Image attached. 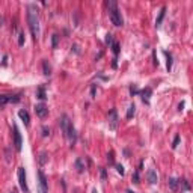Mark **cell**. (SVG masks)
Wrapping results in <instances>:
<instances>
[{
	"instance_id": "1",
	"label": "cell",
	"mask_w": 193,
	"mask_h": 193,
	"mask_svg": "<svg viewBox=\"0 0 193 193\" xmlns=\"http://www.w3.org/2000/svg\"><path fill=\"white\" fill-rule=\"evenodd\" d=\"M27 23L30 27V32L33 35V38L36 39L39 36V18H38V9L35 5H30L27 9Z\"/></svg>"
},
{
	"instance_id": "2",
	"label": "cell",
	"mask_w": 193,
	"mask_h": 193,
	"mask_svg": "<svg viewBox=\"0 0 193 193\" xmlns=\"http://www.w3.org/2000/svg\"><path fill=\"white\" fill-rule=\"evenodd\" d=\"M59 121H60V128H62V131L65 133V136L69 139V142H74V140H76V130H74V127L71 124L69 118L67 115H62V118H60Z\"/></svg>"
},
{
	"instance_id": "3",
	"label": "cell",
	"mask_w": 193,
	"mask_h": 193,
	"mask_svg": "<svg viewBox=\"0 0 193 193\" xmlns=\"http://www.w3.org/2000/svg\"><path fill=\"white\" fill-rule=\"evenodd\" d=\"M107 6H109V12H110V20H112L113 26H116V27L122 26V24H124V20H122V15H121V12H119L118 6H116V2L110 0V2L107 3Z\"/></svg>"
},
{
	"instance_id": "4",
	"label": "cell",
	"mask_w": 193,
	"mask_h": 193,
	"mask_svg": "<svg viewBox=\"0 0 193 193\" xmlns=\"http://www.w3.org/2000/svg\"><path fill=\"white\" fill-rule=\"evenodd\" d=\"M38 192L39 193H48V187H47V178L42 173V170L38 172Z\"/></svg>"
},
{
	"instance_id": "5",
	"label": "cell",
	"mask_w": 193,
	"mask_h": 193,
	"mask_svg": "<svg viewBox=\"0 0 193 193\" xmlns=\"http://www.w3.org/2000/svg\"><path fill=\"white\" fill-rule=\"evenodd\" d=\"M14 145H15V149L20 152L21 148H23V139H21V133L18 130L17 125H14Z\"/></svg>"
},
{
	"instance_id": "6",
	"label": "cell",
	"mask_w": 193,
	"mask_h": 193,
	"mask_svg": "<svg viewBox=\"0 0 193 193\" xmlns=\"http://www.w3.org/2000/svg\"><path fill=\"white\" fill-rule=\"evenodd\" d=\"M109 128L115 131L116 128H118V124H119V118H118V113H116V110H110V113H109Z\"/></svg>"
},
{
	"instance_id": "7",
	"label": "cell",
	"mask_w": 193,
	"mask_h": 193,
	"mask_svg": "<svg viewBox=\"0 0 193 193\" xmlns=\"http://www.w3.org/2000/svg\"><path fill=\"white\" fill-rule=\"evenodd\" d=\"M18 184L21 187V190L24 193L29 192V187H27V182H26V172H24V168H18Z\"/></svg>"
},
{
	"instance_id": "8",
	"label": "cell",
	"mask_w": 193,
	"mask_h": 193,
	"mask_svg": "<svg viewBox=\"0 0 193 193\" xmlns=\"http://www.w3.org/2000/svg\"><path fill=\"white\" fill-rule=\"evenodd\" d=\"M35 113L38 115L41 119H44L47 115H48V109H47V106L44 104V103H39V104L35 106Z\"/></svg>"
},
{
	"instance_id": "9",
	"label": "cell",
	"mask_w": 193,
	"mask_h": 193,
	"mask_svg": "<svg viewBox=\"0 0 193 193\" xmlns=\"http://www.w3.org/2000/svg\"><path fill=\"white\" fill-rule=\"evenodd\" d=\"M20 97L18 95H0V106H5L8 103H18Z\"/></svg>"
},
{
	"instance_id": "10",
	"label": "cell",
	"mask_w": 193,
	"mask_h": 193,
	"mask_svg": "<svg viewBox=\"0 0 193 193\" xmlns=\"http://www.w3.org/2000/svg\"><path fill=\"white\" fill-rule=\"evenodd\" d=\"M151 94H152V89L151 88H145L143 91L140 92V95H142V100L145 104H149V97H151Z\"/></svg>"
},
{
	"instance_id": "11",
	"label": "cell",
	"mask_w": 193,
	"mask_h": 193,
	"mask_svg": "<svg viewBox=\"0 0 193 193\" xmlns=\"http://www.w3.org/2000/svg\"><path fill=\"white\" fill-rule=\"evenodd\" d=\"M18 116H20V119L24 122V125L27 127V125L30 124V116H29V113L26 112V110H20L18 112Z\"/></svg>"
},
{
	"instance_id": "12",
	"label": "cell",
	"mask_w": 193,
	"mask_h": 193,
	"mask_svg": "<svg viewBox=\"0 0 193 193\" xmlns=\"http://www.w3.org/2000/svg\"><path fill=\"white\" fill-rule=\"evenodd\" d=\"M148 181L151 182V184H156V182L159 181V177H157V173H156V170H149L148 172Z\"/></svg>"
},
{
	"instance_id": "13",
	"label": "cell",
	"mask_w": 193,
	"mask_h": 193,
	"mask_svg": "<svg viewBox=\"0 0 193 193\" xmlns=\"http://www.w3.org/2000/svg\"><path fill=\"white\" fill-rule=\"evenodd\" d=\"M169 189L172 190V192H177L178 190V184H180V181L177 180V178H169Z\"/></svg>"
},
{
	"instance_id": "14",
	"label": "cell",
	"mask_w": 193,
	"mask_h": 193,
	"mask_svg": "<svg viewBox=\"0 0 193 193\" xmlns=\"http://www.w3.org/2000/svg\"><path fill=\"white\" fill-rule=\"evenodd\" d=\"M36 97L39 98V100H46L47 98V94H46V89H44V86H39L38 89H36Z\"/></svg>"
},
{
	"instance_id": "15",
	"label": "cell",
	"mask_w": 193,
	"mask_h": 193,
	"mask_svg": "<svg viewBox=\"0 0 193 193\" xmlns=\"http://www.w3.org/2000/svg\"><path fill=\"white\" fill-rule=\"evenodd\" d=\"M136 113V106L134 104H130V107H128V110H127V119H131L133 116Z\"/></svg>"
},
{
	"instance_id": "16",
	"label": "cell",
	"mask_w": 193,
	"mask_h": 193,
	"mask_svg": "<svg viewBox=\"0 0 193 193\" xmlns=\"http://www.w3.org/2000/svg\"><path fill=\"white\" fill-rule=\"evenodd\" d=\"M76 169H77V172H80V173L85 170V164H83V160L81 159L76 160Z\"/></svg>"
},
{
	"instance_id": "17",
	"label": "cell",
	"mask_w": 193,
	"mask_h": 193,
	"mask_svg": "<svg viewBox=\"0 0 193 193\" xmlns=\"http://www.w3.org/2000/svg\"><path fill=\"white\" fill-rule=\"evenodd\" d=\"M164 56L168 59V62H166V69L170 71V69H172V56H170V53H168V51H164Z\"/></svg>"
},
{
	"instance_id": "18",
	"label": "cell",
	"mask_w": 193,
	"mask_h": 193,
	"mask_svg": "<svg viewBox=\"0 0 193 193\" xmlns=\"http://www.w3.org/2000/svg\"><path fill=\"white\" fill-rule=\"evenodd\" d=\"M164 12H166V8H161V11H160L159 18L156 20V24H157V27H159L160 24H161V21H163V18H164Z\"/></svg>"
},
{
	"instance_id": "19",
	"label": "cell",
	"mask_w": 193,
	"mask_h": 193,
	"mask_svg": "<svg viewBox=\"0 0 193 193\" xmlns=\"http://www.w3.org/2000/svg\"><path fill=\"white\" fill-rule=\"evenodd\" d=\"M42 69H44V74H46V76H48V74L51 72V68H50V65H48V62H47V60L42 62Z\"/></svg>"
},
{
	"instance_id": "20",
	"label": "cell",
	"mask_w": 193,
	"mask_h": 193,
	"mask_svg": "<svg viewBox=\"0 0 193 193\" xmlns=\"http://www.w3.org/2000/svg\"><path fill=\"white\" fill-rule=\"evenodd\" d=\"M57 44H59V36H57V35H53V38H51V47L56 48Z\"/></svg>"
},
{
	"instance_id": "21",
	"label": "cell",
	"mask_w": 193,
	"mask_h": 193,
	"mask_svg": "<svg viewBox=\"0 0 193 193\" xmlns=\"http://www.w3.org/2000/svg\"><path fill=\"white\" fill-rule=\"evenodd\" d=\"M112 48H113V55H115V57H116L119 55V44H118V42H113V44H112Z\"/></svg>"
},
{
	"instance_id": "22",
	"label": "cell",
	"mask_w": 193,
	"mask_h": 193,
	"mask_svg": "<svg viewBox=\"0 0 193 193\" xmlns=\"http://www.w3.org/2000/svg\"><path fill=\"white\" fill-rule=\"evenodd\" d=\"M47 159H48V157H47V154H46V152H42V154L39 156V164H41V166H42V164H46Z\"/></svg>"
},
{
	"instance_id": "23",
	"label": "cell",
	"mask_w": 193,
	"mask_h": 193,
	"mask_svg": "<svg viewBox=\"0 0 193 193\" xmlns=\"http://www.w3.org/2000/svg\"><path fill=\"white\" fill-rule=\"evenodd\" d=\"M18 36H20V38H18V46H20V47L24 46V32H20Z\"/></svg>"
},
{
	"instance_id": "24",
	"label": "cell",
	"mask_w": 193,
	"mask_h": 193,
	"mask_svg": "<svg viewBox=\"0 0 193 193\" xmlns=\"http://www.w3.org/2000/svg\"><path fill=\"white\" fill-rule=\"evenodd\" d=\"M116 170H118V173L124 175V166L122 164H116Z\"/></svg>"
},
{
	"instance_id": "25",
	"label": "cell",
	"mask_w": 193,
	"mask_h": 193,
	"mask_svg": "<svg viewBox=\"0 0 193 193\" xmlns=\"http://www.w3.org/2000/svg\"><path fill=\"white\" fill-rule=\"evenodd\" d=\"M178 143H180V136H175V139H173V143H172V148H177V147H178Z\"/></svg>"
},
{
	"instance_id": "26",
	"label": "cell",
	"mask_w": 193,
	"mask_h": 193,
	"mask_svg": "<svg viewBox=\"0 0 193 193\" xmlns=\"http://www.w3.org/2000/svg\"><path fill=\"white\" fill-rule=\"evenodd\" d=\"M133 182H139V170H136L134 173H133Z\"/></svg>"
},
{
	"instance_id": "27",
	"label": "cell",
	"mask_w": 193,
	"mask_h": 193,
	"mask_svg": "<svg viewBox=\"0 0 193 193\" xmlns=\"http://www.w3.org/2000/svg\"><path fill=\"white\" fill-rule=\"evenodd\" d=\"M182 186H184V190H190V186H189V181L187 180H182Z\"/></svg>"
},
{
	"instance_id": "28",
	"label": "cell",
	"mask_w": 193,
	"mask_h": 193,
	"mask_svg": "<svg viewBox=\"0 0 193 193\" xmlns=\"http://www.w3.org/2000/svg\"><path fill=\"white\" fill-rule=\"evenodd\" d=\"M107 160H109L110 163H113V161H115V157H113V151H110V152H109V156H107Z\"/></svg>"
},
{
	"instance_id": "29",
	"label": "cell",
	"mask_w": 193,
	"mask_h": 193,
	"mask_svg": "<svg viewBox=\"0 0 193 193\" xmlns=\"http://www.w3.org/2000/svg\"><path fill=\"white\" fill-rule=\"evenodd\" d=\"M106 42H107V44H113V38H112V35H110V33L107 35V38H106Z\"/></svg>"
},
{
	"instance_id": "30",
	"label": "cell",
	"mask_w": 193,
	"mask_h": 193,
	"mask_svg": "<svg viewBox=\"0 0 193 193\" xmlns=\"http://www.w3.org/2000/svg\"><path fill=\"white\" fill-rule=\"evenodd\" d=\"M48 133H50V130H48L47 127H42V136H44V137L48 136Z\"/></svg>"
},
{
	"instance_id": "31",
	"label": "cell",
	"mask_w": 193,
	"mask_h": 193,
	"mask_svg": "<svg viewBox=\"0 0 193 193\" xmlns=\"http://www.w3.org/2000/svg\"><path fill=\"white\" fill-rule=\"evenodd\" d=\"M101 180H106V169L101 168Z\"/></svg>"
},
{
	"instance_id": "32",
	"label": "cell",
	"mask_w": 193,
	"mask_h": 193,
	"mask_svg": "<svg viewBox=\"0 0 193 193\" xmlns=\"http://www.w3.org/2000/svg\"><path fill=\"white\" fill-rule=\"evenodd\" d=\"M182 107H184V103H181V104L178 106V110H182Z\"/></svg>"
},
{
	"instance_id": "33",
	"label": "cell",
	"mask_w": 193,
	"mask_h": 193,
	"mask_svg": "<svg viewBox=\"0 0 193 193\" xmlns=\"http://www.w3.org/2000/svg\"><path fill=\"white\" fill-rule=\"evenodd\" d=\"M127 193H134V192H131V190H128V192H127Z\"/></svg>"
},
{
	"instance_id": "34",
	"label": "cell",
	"mask_w": 193,
	"mask_h": 193,
	"mask_svg": "<svg viewBox=\"0 0 193 193\" xmlns=\"http://www.w3.org/2000/svg\"><path fill=\"white\" fill-rule=\"evenodd\" d=\"M92 193H98V192H97V190H94V192H92Z\"/></svg>"
},
{
	"instance_id": "35",
	"label": "cell",
	"mask_w": 193,
	"mask_h": 193,
	"mask_svg": "<svg viewBox=\"0 0 193 193\" xmlns=\"http://www.w3.org/2000/svg\"><path fill=\"white\" fill-rule=\"evenodd\" d=\"M12 193H14V192H12Z\"/></svg>"
}]
</instances>
